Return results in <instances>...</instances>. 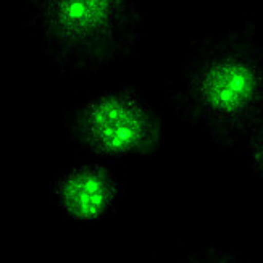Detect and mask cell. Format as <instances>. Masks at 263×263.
Here are the masks:
<instances>
[{"mask_svg":"<svg viewBox=\"0 0 263 263\" xmlns=\"http://www.w3.org/2000/svg\"><path fill=\"white\" fill-rule=\"evenodd\" d=\"M178 115L220 145L263 121V45L244 25L191 45L170 90Z\"/></svg>","mask_w":263,"mask_h":263,"instance_id":"cell-1","label":"cell"},{"mask_svg":"<svg viewBox=\"0 0 263 263\" xmlns=\"http://www.w3.org/2000/svg\"><path fill=\"white\" fill-rule=\"evenodd\" d=\"M31 25L62 73H92L133 52L144 34L141 11L128 0H44Z\"/></svg>","mask_w":263,"mask_h":263,"instance_id":"cell-2","label":"cell"},{"mask_svg":"<svg viewBox=\"0 0 263 263\" xmlns=\"http://www.w3.org/2000/svg\"><path fill=\"white\" fill-rule=\"evenodd\" d=\"M65 129L83 152L104 158L148 157L163 142L160 118L133 86L79 102L68 111Z\"/></svg>","mask_w":263,"mask_h":263,"instance_id":"cell-3","label":"cell"},{"mask_svg":"<svg viewBox=\"0 0 263 263\" xmlns=\"http://www.w3.org/2000/svg\"><path fill=\"white\" fill-rule=\"evenodd\" d=\"M53 197L60 212L76 223H96L121 200L124 182L102 163H76L53 181Z\"/></svg>","mask_w":263,"mask_h":263,"instance_id":"cell-4","label":"cell"},{"mask_svg":"<svg viewBox=\"0 0 263 263\" xmlns=\"http://www.w3.org/2000/svg\"><path fill=\"white\" fill-rule=\"evenodd\" d=\"M186 263H249L239 255L230 252V250L218 247H205L192 252Z\"/></svg>","mask_w":263,"mask_h":263,"instance_id":"cell-5","label":"cell"},{"mask_svg":"<svg viewBox=\"0 0 263 263\" xmlns=\"http://www.w3.org/2000/svg\"><path fill=\"white\" fill-rule=\"evenodd\" d=\"M247 160L254 173L263 168V121L247 137Z\"/></svg>","mask_w":263,"mask_h":263,"instance_id":"cell-6","label":"cell"},{"mask_svg":"<svg viewBox=\"0 0 263 263\" xmlns=\"http://www.w3.org/2000/svg\"><path fill=\"white\" fill-rule=\"evenodd\" d=\"M255 175H257V176H258V178H260V179L263 181V168H261V170H258Z\"/></svg>","mask_w":263,"mask_h":263,"instance_id":"cell-7","label":"cell"}]
</instances>
